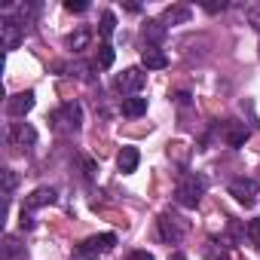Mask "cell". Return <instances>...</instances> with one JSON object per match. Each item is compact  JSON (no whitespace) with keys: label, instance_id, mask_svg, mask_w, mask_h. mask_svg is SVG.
<instances>
[{"label":"cell","instance_id":"cell-1","mask_svg":"<svg viewBox=\"0 0 260 260\" xmlns=\"http://www.w3.org/2000/svg\"><path fill=\"white\" fill-rule=\"evenodd\" d=\"M202 193H205V178L202 175H184L175 187V199L184 208H196L202 202Z\"/></svg>","mask_w":260,"mask_h":260},{"label":"cell","instance_id":"cell-2","mask_svg":"<svg viewBox=\"0 0 260 260\" xmlns=\"http://www.w3.org/2000/svg\"><path fill=\"white\" fill-rule=\"evenodd\" d=\"M113 245H116V236L113 233H101V236H89L86 242H80V257H89V260H95V257H104V254H110L113 251Z\"/></svg>","mask_w":260,"mask_h":260},{"label":"cell","instance_id":"cell-3","mask_svg":"<svg viewBox=\"0 0 260 260\" xmlns=\"http://www.w3.org/2000/svg\"><path fill=\"white\" fill-rule=\"evenodd\" d=\"M52 122H55V128H58V132H77V128H80V122H83L80 104H74V101L61 104V107L52 113Z\"/></svg>","mask_w":260,"mask_h":260},{"label":"cell","instance_id":"cell-4","mask_svg":"<svg viewBox=\"0 0 260 260\" xmlns=\"http://www.w3.org/2000/svg\"><path fill=\"white\" fill-rule=\"evenodd\" d=\"M144 83H147V77H144L141 68H125V71L116 77V89H119L122 95H128V98H135V95L144 89Z\"/></svg>","mask_w":260,"mask_h":260},{"label":"cell","instance_id":"cell-5","mask_svg":"<svg viewBox=\"0 0 260 260\" xmlns=\"http://www.w3.org/2000/svg\"><path fill=\"white\" fill-rule=\"evenodd\" d=\"M226 190H230V196H233L236 202H242L245 208L257 202V184H254L251 178H233Z\"/></svg>","mask_w":260,"mask_h":260},{"label":"cell","instance_id":"cell-6","mask_svg":"<svg viewBox=\"0 0 260 260\" xmlns=\"http://www.w3.org/2000/svg\"><path fill=\"white\" fill-rule=\"evenodd\" d=\"M22 40H25V28H22L19 22H13V19H4V22H0V43H4L7 52L19 49Z\"/></svg>","mask_w":260,"mask_h":260},{"label":"cell","instance_id":"cell-7","mask_svg":"<svg viewBox=\"0 0 260 260\" xmlns=\"http://www.w3.org/2000/svg\"><path fill=\"white\" fill-rule=\"evenodd\" d=\"M141 64L147 71H166L169 68V55L159 49V46H144L141 49Z\"/></svg>","mask_w":260,"mask_h":260},{"label":"cell","instance_id":"cell-8","mask_svg":"<svg viewBox=\"0 0 260 260\" xmlns=\"http://www.w3.org/2000/svg\"><path fill=\"white\" fill-rule=\"evenodd\" d=\"M159 236H162V242H181V236H184V226L178 223V217L175 214H162L159 217Z\"/></svg>","mask_w":260,"mask_h":260},{"label":"cell","instance_id":"cell-9","mask_svg":"<svg viewBox=\"0 0 260 260\" xmlns=\"http://www.w3.org/2000/svg\"><path fill=\"white\" fill-rule=\"evenodd\" d=\"M166 34H169V25L162 19H147L144 22V40H147V46H159L166 40Z\"/></svg>","mask_w":260,"mask_h":260},{"label":"cell","instance_id":"cell-10","mask_svg":"<svg viewBox=\"0 0 260 260\" xmlns=\"http://www.w3.org/2000/svg\"><path fill=\"white\" fill-rule=\"evenodd\" d=\"M7 110H10V116H25V113H31V110H34V92L28 89V92L13 95L10 104H7Z\"/></svg>","mask_w":260,"mask_h":260},{"label":"cell","instance_id":"cell-11","mask_svg":"<svg viewBox=\"0 0 260 260\" xmlns=\"http://www.w3.org/2000/svg\"><path fill=\"white\" fill-rule=\"evenodd\" d=\"M248 125L245 122H226V128H223V141L230 144V147H242L245 141H248Z\"/></svg>","mask_w":260,"mask_h":260},{"label":"cell","instance_id":"cell-12","mask_svg":"<svg viewBox=\"0 0 260 260\" xmlns=\"http://www.w3.org/2000/svg\"><path fill=\"white\" fill-rule=\"evenodd\" d=\"M138 162H141L138 147H122V150H119V156H116V166H119V172H122V175H132V172L138 169Z\"/></svg>","mask_w":260,"mask_h":260},{"label":"cell","instance_id":"cell-13","mask_svg":"<svg viewBox=\"0 0 260 260\" xmlns=\"http://www.w3.org/2000/svg\"><path fill=\"white\" fill-rule=\"evenodd\" d=\"M144 113H147V98H141V95H135V98H122V116L138 119V116H144Z\"/></svg>","mask_w":260,"mask_h":260},{"label":"cell","instance_id":"cell-14","mask_svg":"<svg viewBox=\"0 0 260 260\" xmlns=\"http://www.w3.org/2000/svg\"><path fill=\"white\" fill-rule=\"evenodd\" d=\"M52 202H55V190H52V187H37V190L28 196L25 205H28V208H43V205H52Z\"/></svg>","mask_w":260,"mask_h":260},{"label":"cell","instance_id":"cell-15","mask_svg":"<svg viewBox=\"0 0 260 260\" xmlns=\"http://www.w3.org/2000/svg\"><path fill=\"white\" fill-rule=\"evenodd\" d=\"M10 138L25 147V144H34V141H37V132H34L31 125H25V122H16V125L10 128Z\"/></svg>","mask_w":260,"mask_h":260},{"label":"cell","instance_id":"cell-16","mask_svg":"<svg viewBox=\"0 0 260 260\" xmlns=\"http://www.w3.org/2000/svg\"><path fill=\"white\" fill-rule=\"evenodd\" d=\"M162 22H166V25H187V22H190V10H187V7H169V10L162 13Z\"/></svg>","mask_w":260,"mask_h":260},{"label":"cell","instance_id":"cell-17","mask_svg":"<svg viewBox=\"0 0 260 260\" xmlns=\"http://www.w3.org/2000/svg\"><path fill=\"white\" fill-rule=\"evenodd\" d=\"M89 40H92V31H89V28H77V31L68 37V46H71L74 52H80V49L89 46Z\"/></svg>","mask_w":260,"mask_h":260},{"label":"cell","instance_id":"cell-18","mask_svg":"<svg viewBox=\"0 0 260 260\" xmlns=\"http://www.w3.org/2000/svg\"><path fill=\"white\" fill-rule=\"evenodd\" d=\"M116 31V16L107 10V13H101V25H98V34L104 37V40H110V34Z\"/></svg>","mask_w":260,"mask_h":260},{"label":"cell","instance_id":"cell-19","mask_svg":"<svg viewBox=\"0 0 260 260\" xmlns=\"http://www.w3.org/2000/svg\"><path fill=\"white\" fill-rule=\"evenodd\" d=\"M113 58H116L113 46H110V43H101V46H98V58H95V64H98V68H110Z\"/></svg>","mask_w":260,"mask_h":260},{"label":"cell","instance_id":"cell-20","mask_svg":"<svg viewBox=\"0 0 260 260\" xmlns=\"http://www.w3.org/2000/svg\"><path fill=\"white\" fill-rule=\"evenodd\" d=\"M95 68H98V64H86V61H77V64H74V74H77L83 83H92V80H95V74H92Z\"/></svg>","mask_w":260,"mask_h":260},{"label":"cell","instance_id":"cell-21","mask_svg":"<svg viewBox=\"0 0 260 260\" xmlns=\"http://www.w3.org/2000/svg\"><path fill=\"white\" fill-rule=\"evenodd\" d=\"M16 254H22V245H19L16 236H7L4 239V260H13Z\"/></svg>","mask_w":260,"mask_h":260},{"label":"cell","instance_id":"cell-22","mask_svg":"<svg viewBox=\"0 0 260 260\" xmlns=\"http://www.w3.org/2000/svg\"><path fill=\"white\" fill-rule=\"evenodd\" d=\"M248 25H251L254 31H260V4L248 7Z\"/></svg>","mask_w":260,"mask_h":260},{"label":"cell","instance_id":"cell-23","mask_svg":"<svg viewBox=\"0 0 260 260\" xmlns=\"http://www.w3.org/2000/svg\"><path fill=\"white\" fill-rule=\"evenodd\" d=\"M248 239H251L254 245H260V217H254V220L248 223Z\"/></svg>","mask_w":260,"mask_h":260},{"label":"cell","instance_id":"cell-24","mask_svg":"<svg viewBox=\"0 0 260 260\" xmlns=\"http://www.w3.org/2000/svg\"><path fill=\"white\" fill-rule=\"evenodd\" d=\"M80 162H83V172H86V178L92 181V178H95V172H98V166H95V159H92V156H83Z\"/></svg>","mask_w":260,"mask_h":260},{"label":"cell","instance_id":"cell-25","mask_svg":"<svg viewBox=\"0 0 260 260\" xmlns=\"http://www.w3.org/2000/svg\"><path fill=\"white\" fill-rule=\"evenodd\" d=\"M4 190H7V196L16 190V172H10V169L4 172Z\"/></svg>","mask_w":260,"mask_h":260},{"label":"cell","instance_id":"cell-26","mask_svg":"<svg viewBox=\"0 0 260 260\" xmlns=\"http://www.w3.org/2000/svg\"><path fill=\"white\" fill-rule=\"evenodd\" d=\"M64 10H68V13H86V10H89V4H83V0H77V4H74V0H68Z\"/></svg>","mask_w":260,"mask_h":260},{"label":"cell","instance_id":"cell-27","mask_svg":"<svg viewBox=\"0 0 260 260\" xmlns=\"http://www.w3.org/2000/svg\"><path fill=\"white\" fill-rule=\"evenodd\" d=\"M125 260H153V254H150V251H132Z\"/></svg>","mask_w":260,"mask_h":260},{"label":"cell","instance_id":"cell-28","mask_svg":"<svg viewBox=\"0 0 260 260\" xmlns=\"http://www.w3.org/2000/svg\"><path fill=\"white\" fill-rule=\"evenodd\" d=\"M19 223H22V230H31V226H34V220H31V214H28L25 208H22V214H19Z\"/></svg>","mask_w":260,"mask_h":260},{"label":"cell","instance_id":"cell-29","mask_svg":"<svg viewBox=\"0 0 260 260\" xmlns=\"http://www.w3.org/2000/svg\"><path fill=\"white\" fill-rule=\"evenodd\" d=\"M208 13H217V10H226V4H205Z\"/></svg>","mask_w":260,"mask_h":260},{"label":"cell","instance_id":"cell-30","mask_svg":"<svg viewBox=\"0 0 260 260\" xmlns=\"http://www.w3.org/2000/svg\"><path fill=\"white\" fill-rule=\"evenodd\" d=\"M178 104H190V95L187 92H178Z\"/></svg>","mask_w":260,"mask_h":260},{"label":"cell","instance_id":"cell-31","mask_svg":"<svg viewBox=\"0 0 260 260\" xmlns=\"http://www.w3.org/2000/svg\"><path fill=\"white\" fill-rule=\"evenodd\" d=\"M169 260H187V257H184V254H181V251H175V254H172V257H169Z\"/></svg>","mask_w":260,"mask_h":260}]
</instances>
